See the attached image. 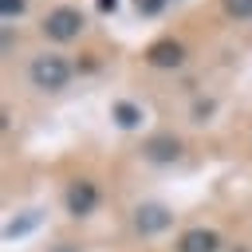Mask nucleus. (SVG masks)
I'll return each instance as SVG.
<instances>
[{"label": "nucleus", "mask_w": 252, "mask_h": 252, "mask_svg": "<svg viewBox=\"0 0 252 252\" xmlns=\"http://www.w3.org/2000/svg\"><path fill=\"white\" fill-rule=\"evenodd\" d=\"M28 79H32L35 91L55 94V91H67V83L75 79V67H71L67 55H59V51H43V55H32V63H28Z\"/></svg>", "instance_id": "1"}, {"label": "nucleus", "mask_w": 252, "mask_h": 252, "mask_svg": "<svg viewBox=\"0 0 252 252\" xmlns=\"http://www.w3.org/2000/svg\"><path fill=\"white\" fill-rule=\"evenodd\" d=\"M83 28H87V24H83V12L71 8V4H59V8H51V12L43 16V35L55 39V43H71V39H79Z\"/></svg>", "instance_id": "2"}, {"label": "nucleus", "mask_w": 252, "mask_h": 252, "mask_svg": "<svg viewBox=\"0 0 252 252\" xmlns=\"http://www.w3.org/2000/svg\"><path fill=\"white\" fill-rule=\"evenodd\" d=\"M98 201H102V193H98V185H94L91 177H75V181L63 189V205H67V213H71L75 220L91 217V213L98 209Z\"/></svg>", "instance_id": "3"}, {"label": "nucleus", "mask_w": 252, "mask_h": 252, "mask_svg": "<svg viewBox=\"0 0 252 252\" xmlns=\"http://www.w3.org/2000/svg\"><path fill=\"white\" fill-rule=\"evenodd\" d=\"M142 154H146V161H150V165H173V161H181L185 142H181L173 130H158V134H150V138H146Z\"/></svg>", "instance_id": "4"}, {"label": "nucleus", "mask_w": 252, "mask_h": 252, "mask_svg": "<svg viewBox=\"0 0 252 252\" xmlns=\"http://www.w3.org/2000/svg\"><path fill=\"white\" fill-rule=\"evenodd\" d=\"M146 63L158 67V71H173V67L185 63V43L173 39V35H161V39H154L146 47Z\"/></svg>", "instance_id": "5"}, {"label": "nucleus", "mask_w": 252, "mask_h": 252, "mask_svg": "<svg viewBox=\"0 0 252 252\" xmlns=\"http://www.w3.org/2000/svg\"><path fill=\"white\" fill-rule=\"evenodd\" d=\"M169 224H173V213H169L165 205H158V201H142V205L134 209V228H138L142 236L165 232Z\"/></svg>", "instance_id": "6"}, {"label": "nucleus", "mask_w": 252, "mask_h": 252, "mask_svg": "<svg viewBox=\"0 0 252 252\" xmlns=\"http://www.w3.org/2000/svg\"><path fill=\"white\" fill-rule=\"evenodd\" d=\"M177 252H220V232L217 228H185L177 240Z\"/></svg>", "instance_id": "7"}, {"label": "nucleus", "mask_w": 252, "mask_h": 252, "mask_svg": "<svg viewBox=\"0 0 252 252\" xmlns=\"http://www.w3.org/2000/svg\"><path fill=\"white\" fill-rule=\"evenodd\" d=\"M110 118H114L122 130H134V126H142V106L130 102V98H118V102L110 106Z\"/></svg>", "instance_id": "8"}, {"label": "nucleus", "mask_w": 252, "mask_h": 252, "mask_svg": "<svg viewBox=\"0 0 252 252\" xmlns=\"http://www.w3.org/2000/svg\"><path fill=\"white\" fill-rule=\"evenodd\" d=\"M220 8L232 20H252V0H220Z\"/></svg>", "instance_id": "9"}, {"label": "nucleus", "mask_w": 252, "mask_h": 252, "mask_svg": "<svg viewBox=\"0 0 252 252\" xmlns=\"http://www.w3.org/2000/svg\"><path fill=\"white\" fill-rule=\"evenodd\" d=\"M0 12H4V20H16L28 12V0H0Z\"/></svg>", "instance_id": "10"}, {"label": "nucleus", "mask_w": 252, "mask_h": 252, "mask_svg": "<svg viewBox=\"0 0 252 252\" xmlns=\"http://www.w3.org/2000/svg\"><path fill=\"white\" fill-rule=\"evenodd\" d=\"M161 8H165V0H138V12L142 16H158Z\"/></svg>", "instance_id": "11"}, {"label": "nucleus", "mask_w": 252, "mask_h": 252, "mask_svg": "<svg viewBox=\"0 0 252 252\" xmlns=\"http://www.w3.org/2000/svg\"><path fill=\"white\" fill-rule=\"evenodd\" d=\"M94 8H98V12H102V16H110V12H114V8H118V0H94Z\"/></svg>", "instance_id": "12"}]
</instances>
